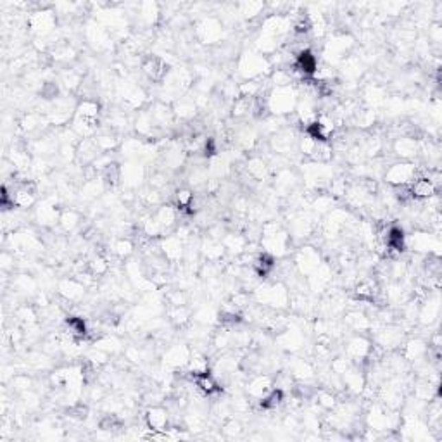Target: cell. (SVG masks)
Returning <instances> with one entry per match:
<instances>
[{
	"mask_svg": "<svg viewBox=\"0 0 442 442\" xmlns=\"http://www.w3.org/2000/svg\"><path fill=\"white\" fill-rule=\"evenodd\" d=\"M235 69H237L242 82H245V80L268 78L272 75L273 66L266 56H261L254 50H242L237 57Z\"/></svg>",
	"mask_w": 442,
	"mask_h": 442,
	"instance_id": "cell-1",
	"label": "cell"
},
{
	"mask_svg": "<svg viewBox=\"0 0 442 442\" xmlns=\"http://www.w3.org/2000/svg\"><path fill=\"white\" fill-rule=\"evenodd\" d=\"M192 32H194V38L202 45H208L209 49L225 42V23L216 14L202 16L194 23Z\"/></svg>",
	"mask_w": 442,
	"mask_h": 442,
	"instance_id": "cell-2",
	"label": "cell"
},
{
	"mask_svg": "<svg viewBox=\"0 0 442 442\" xmlns=\"http://www.w3.org/2000/svg\"><path fill=\"white\" fill-rule=\"evenodd\" d=\"M266 102H268L269 114L273 116H289V114L296 113V107L299 102V93L296 87H278V89H272L266 96Z\"/></svg>",
	"mask_w": 442,
	"mask_h": 442,
	"instance_id": "cell-3",
	"label": "cell"
},
{
	"mask_svg": "<svg viewBox=\"0 0 442 442\" xmlns=\"http://www.w3.org/2000/svg\"><path fill=\"white\" fill-rule=\"evenodd\" d=\"M421 164L415 163V161H394L386 168L382 175V180L389 187H396V185H410L417 177H421Z\"/></svg>",
	"mask_w": 442,
	"mask_h": 442,
	"instance_id": "cell-4",
	"label": "cell"
},
{
	"mask_svg": "<svg viewBox=\"0 0 442 442\" xmlns=\"http://www.w3.org/2000/svg\"><path fill=\"white\" fill-rule=\"evenodd\" d=\"M325 261L322 254V249L315 247V245L305 244L299 249H296V252L292 254V263L298 269V273L305 278H308L309 275L316 272L320 268V265Z\"/></svg>",
	"mask_w": 442,
	"mask_h": 442,
	"instance_id": "cell-5",
	"label": "cell"
},
{
	"mask_svg": "<svg viewBox=\"0 0 442 442\" xmlns=\"http://www.w3.org/2000/svg\"><path fill=\"white\" fill-rule=\"evenodd\" d=\"M194 347L187 340H177V342H170L164 351L161 353L163 357V366L170 368V370H185L188 360H190Z\"/></svg>",
	"mask_w": 442,
	"mask_h": 442,
	"instance_id": "cell-6",
	"label": "cell"
},
{
	"mask_svg": "<svg viewBox=\"0 0 442 442\" xmlns=\"http://www.w3.org/2000/svg\"><path fill=\"white\" fill-rule=\"evenodd\" d=\"M373 349V340L372 337L366 333H354L349 339H346V346H344L342 353L353 361V364L363 366L368 361L370 354Z\"/></svg>",
	"mask_w": 442,
	"mask_h": 442,
	"instance_id": "cell-7",
	"label": "cell"
},
{
	"mask_svg": "<svg viewBox=\"0 0 442 442\" xmlns=\"http://www.w3.org/2000/svg\"><path fill=\"white\" fill-rule=\"evenodd\" d=\"M170 69L171 66L166 63V59L157 56V54H145V56H142L140 71L144 78L149 80L151 83L161 85L168 76V73H170Z\"/></svg>",
	"mask_w": 442,
	"mask_h": 442,
	"instance_id": "cell-8",
	"label": "cell"
},
{
	"mask_svg": "<svg viewBox=\"0 0 442 442\" xmlns=\"http://www.w3.org/2000/svg\"><path fill=\"white\" fill-rule=\"evenodd\" d=\"M275 344H278V349L283 351L287 354H298L301 353L302 347L306 344V335L302 329H296L290 327V323L287 325V329H283L278 335H275Z\"/></svg>",
	"mask_w": 442,
	"mask_h": 442,
	"instance_id": "cell-9",
	"label": "cell"
},
{
	"mask_svg": "<svg viewBox=\"0 0 442 442\" xmlns=\"http://www.w3.org/2000/svg\"><path fill=\"white\" fill-rule=\"evenodd\" d=\"M144 425L151 432H168L171 427V415L164 404L147 406L144 411Z\"/></svg>",
	"mask_w": 442,
	"mask_h": 442,
	"instance_id": "cell-10",
	"label": "cell"
},
{
	"mask_svg": "<svg viewBox=\"0 0 442 442\" xmlns=\"http://www.w3.org/2000/svg\"><path fill=\"white\" fill-rule=\"evenodd\" d=\"M273 375L272 373H252L247 377L244 384V393L247 394L252 403H258L259 399L266 396L273 389Z\"/></svg>",
	"mask_w": 442,
	"mask_h": 442,
	"instance_id": "cell-11",
	"label": "cell"
},
{
	"mask_svg": "<svg viewBox=\"0 0 442 442\" xmlns=\"http://www.w3.org/2000/svg\"><path fill=\"white\" fill-rule=\"evenodd\" d=\"M87 290L89 287L83 285L76 276H64L57 282V294L60 298H64L66 301L73 302V305H80L83 302V299L87 298Z\"/></svg>",
	"mask_w": 442,
	"mask_h": 442,
	"instance_id": "cell-12",
	"label": "cell"
},
{
	"mask_svg": "<svg viewBox=\"0 0 442 442\" xmlns=\"http://www.w3.org/2000/svg\"><path fill=\"white\" fill-rule=\"evenodd\" d=\"M159 247L163 256L166 258V261L170 263L171 266H178L184 263L185 258V244L177 234H168L163 235L159 239Z\"/></svg>",
	"mask_w": 442,
	"mask_h": 442,
	"instance_id": "cell-13",
	"label": "cell"
},
{
	"mask_svg": "<svg viewBox=\"0 0 442 442\" xmlns=\"http://www.w3.org/2000/svg\"><path fill=\"white\" fill-rule=\"evenodd\" d=\"M390 153L397 161H415L420 154V140L413 137H397L390 144Z\"/></svg>",
	"mask_w": 442,
	"mask_h": 442,
	"instance_id": "cell-14",
	"label": "cell"
},
{
	"mask_svg": "<svg viewBox=\"0 0 442 442\" xmlns=\"http://www.w3.org/2000/svg\"><path fill=\"white\" fill-rule=\"evenodd\" d=\"M154 212V218L157 219L161 230H163V235L173 234L177 230V227L180 225V216L181 212L175 208L171 202H164Z\"/></svg>",
	"mask_w": 442,
	"mask_h": 442,
	"instance_id": "cell-15",
	"label": "cell"
},
{
	"mask_svg": "<svg viewBox=\"0 0 442 442\" xmlns=\"http://www.w3.org/2000/svg\"><path fill=\"white\" fill-rule=\"evenodd\" d=\"M100 149L99 145H97L96 138H82V140L78 142V145H76V161L75 164H78L80 168H87L90 166V164L96 163L97 157L100 156Z\"/></svg>",
	"mask_w": 442,
	"mask_h": 442,
	"instance_id": "cell-16",
	"label": "cell"
},
{
	"mask_svg": "<svg viewBox=\"0 0 442 442\" xmlns=\"http://www.w3.org/2000/svg\"><path fill=\"white\" fill-rule=\"evenodd\" d=\"M82 225H83V212L78 211V209H75L73 206H63L57 228H59L64 235H69L75 230H78V228H82Z\"/></svg>",
	"mask_w": 442,
	"mask_h": 442,
	"instance_id": "cell-17",
	"label": "cell"
},
{
	"mask_svg": "<svg viewBox=\"0 0 442 442\" xmlns=\"http://www.w3.org/2000/svg\"><path fill=\"white\" fill-rule=\"evenodd\" d=\"M289 373L296 379V382H311L318 370L315 368L313 361L306 360V357H292L289 361Z\"/></svg>",
	"mask_w": 442,
	"mask_h": 442,
	"instance_id": "cell-18",
	"label": "cell"
},
{
	"mask_svg": "<svg viewBox=\"0 0 442 442\" xmlns=\"http://www.w3.org/2000/svg\"><path fill=\"white\" fill-rule=\"evenodd\" d=\"M221 242H223L225 249H227V256H230V258H237V256L244 254L249 249V245H251L247 237L242 232L237 230H228L225 234V237L221 239Z\"/></svg>",
	"mask_w": 442,
	"mask_h": 442,
	"instance_id": "cell-19",
	"label": "cell"
},
{
	"mask_svg": "<svg viewBox=\"0 0 442 442\" xmlns=\"http://www.w3.org/2000/svg\"><path fill=\"white\" fill-rule=\"evenodd\" d=\"M192 382H194L195 389H197L199 393H202L208 397L219 396V394H223L225 390V387L218 382V379L212 375V372H206V373H201V375H195L194 379H192Z\"/></svg>",
	"mask_w": 442,
	"mask_h": 442,
	"instance_id": "cell-20",
	"label": "cell"
},
{
	"mask_svg": "<svg viewBox=\"0 0 442 442\" xmlns=\"http://www.w3.org/2000/svg\"><path fill=\"white\" fill-rule=\"evenodd\" d=\"M318 66H320L318 56H316L313 49L302 50V52L296 57V60H294V67H296V69H298L299 73L308 80L315 76Z\"/></svg>",
	"mask_w": 442,
	"mask_h": 442,
	"instance_id": "cell-21",
	"label": "cell"
},
{
	"mask_svg": "<svg viewBox=\"0 0 442 442\" xmlns=\"http://www.w3.org/2000/svg\"><path fill=\"white\" fill-rule=\"evenodd\" d=\"M75 116L90 121H102L104 106L99 99H78Z\"/></svg>",
	"mask_w": 442,
	"mask_h": 442,
	"instance_id": "cell-22",
	"label": "cell"
},
{
	"mask_svg": "<svg viewBox=\"0 0 442 442\" xmlns=\"http://www.w3.org/2000/svg\"><path fill=\"white\" fill-rule=\"evenodd\" d=\"M64 329L71 333V335L75 337L76 340H89V333H90V327L89 322H87L83 316L80 315H66L64 316L63 322Z\"/></svg>",
	"mask_w": 442,
	"mask_h": 442,
	"instance_id": "cell-23",
	"label": "cell"
},
{
	"mask_svg": "<svg viewBox=\"0 0 442 442\" xmlns=\"http://www.w3.org/2000/svg\"><path fill=\"white\" fill-rule=\"evenodd\" d=\"M96 142L99 145L100 153H118L121 149V144H123V138H121L120 133L113 130H107V128H100L99 133L96 135Z\"/></svg>",
	"mask_w": 442,
	"mask_h": 442,
	"instance_id": "cell-24",
	"label": "cell"
},
{
	"mask_svg": "<svg viewBox=\"0 0 442 442\" xmlns=\"http://www.w3.org/2000/svg\"><path fill=\"white\" fill-rule=\"evenodd\" d=\"M411 188V195H413L415 201L425 202L428 199H432L434 195L439 194V188L428 180L427 177H417L410 184Z\"/></svg>",
	"mask_w": 442,
	"mask_h": 442,
	"instance_id": "cell-25",
	"label": "cell"
},
{
	"mask_svg": "<svg viewBox=\"0 0 442 442\" xmlns=\"http://www.w3.org/2000/svg\"><path fill=\"white\" fill-rule=\"evenodd\" d=\"M9 389H11L12 396H21V394L30 393V390L35 389V379H33L30 373H14V375L9 379Z\"/></svg>",
	"mask_w": 442,
	"mask_h": 442,
	"instance_id": "cell-26",
	"label": "cell"
},
{
	"mask_svg": "<svg viewBox=\"0 0 442 442\" xmlns=\"http://www.w3.org/2000/svg\"><path fill=\"white\" fill-rule=\"evenodd\" d=\"M252 102H254V99L252 97H239V99H235L234 102L230 104V118L232 120H237V121H245L251 118V113H252Z\"/></svg>",
	"mask_w": 442,
	"mask_h": 442,
	"instance_id": "cell-27",
	"label": "cell"
},
{
	"mask_svg": "<svg viewBox=\"0 0 442 442\" xmlns=\"http://www.w3.org/2000/svg\"><path fill=\"white\" fill-rule=\"evenodd\" d=\"M135 249H137V245H135V242L131 241L130 237H118L116 241H114L111 252H113L114 258L120 259V261H126V259H130L131 256H133Z\"/></svg>",
	"mask_w": 442,
	"mask_h": 442,
	"instance_id": "cell-28",
	"label": "cell"
},
{
	"mask_svg": "<svg viewBox=\"0 0 442 442\" xmlns=\"http://www.w3.org/2000/svg\"><path fill=\"white\" fill-rule=\"evenodd\" d=\"M219 432H221V435H223L225 439H235V437H241L242 434H244V423H242L239 418L235 417H230L227 418V420L221 423V428H219Z\"/></svg>",
	"mask_w": 442,
	"mask_h": 442,
	"instance_id": "cell-29",
	"label": "cell"
},
{
	"mask_svg": "<svg viewBox=\"0 0 442 442\" xmlns=\"http://www.w3.org/2000/svg\"><path fill=\"white\" fill-rule=\"evenodd\" d=\"M322 427L323 428H327V430H330V425H327V423H322ZM332 432H333V427H332ZM323 439H332V437H339V439H346V435L344 434H340V432H337V435H322Z\"/></svg>",
	"mask_w": 442,
	"mask_h": 442,
	"instance_id": "cell-30",
	"label": "cell"
}]
</instances>
